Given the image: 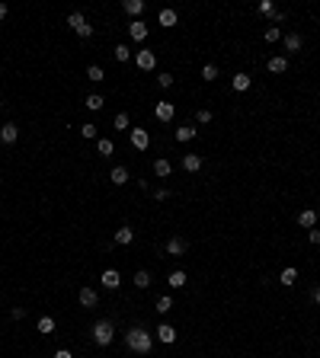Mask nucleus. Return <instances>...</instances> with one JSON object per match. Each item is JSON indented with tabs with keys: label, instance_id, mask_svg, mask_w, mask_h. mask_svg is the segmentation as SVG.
I'll list each match as a JSON object with an SVG mask.
<instances>
[{
	"label": "nucleus",
	"instance_id": "nucleus-1",
	"mask_svg": "<svg viewBox=\"0 0 320 358\" xmlns=\"http://www.w3.org/2000/svg\"><path fill=\"white\" fill-rule=\"evenodd\" d=\"M125 346L132 349V352H138V355H147L154 349V336L147 333V329H141V326H132L125 333Z\"/></svg>",
	"mask_w": 320,
	"mask_h": 358
},
{
	"label": "nucleus",
	"instance_id": "nucleus-2",
	"mask_svg": "<svg viewBox=\"0 0 320 358\" xmlns=\"http://www.w3.org/2000/svg\"><path fill=\"white\" fill-rule=\"evenodd\" d=\"M112 339H115V326L109 320H96V323H93V342H96L99 349L112 346Z\"/></svg>",
	"mask_w": 320,
	"mask_h": 358
},
{
	"label": "nucleus",
	"instance_id": "nucleus-3",
	"mask_svg": "<svg viewBox=\"0 0 320 358\" xmlns=\"http://www.w3.org/2000/svg\"><path fill=\"white\" fill-rule=\"evenodd\" d=\"M67 26H71V29L77 32L80 39H90V36H93V26L87 23V16H84V13H77V10H74L71 16H67Z\"/></svg>",
	"mask_w": 320,
	"mask_h": 358
},
{
	"label": "nucleus",
	"instance_id": "nucleus-4",
	"mask_svg": "<svg viewBox=\"0 0 320 358\" xmlns=\"http://www.w3.org/2000/svg\"><path fill=\"white\" fill-rule=\"evenodd\" d=\"M135 64H138L141 71H154V67H157V55H154L151 48H141V51H135Z\"/></svg>",
	"mask_w": 320,
	"mask_h": 358
},
{
	"label": "nucleus",
	"instance_id": "nucleus-5",
	"mask_svg": "<svg viewBox=\"0 0 320 358\" xmlns=\"http://www.w3.org/2000/svg\"><path fill=\"white\" fill-rule=\"evenodd\" d=\"M128 141H132V147H138V151H147L151 134H147L144 128H132V131H128Z\"/></svg>",
	"mask_w": 320,
	"mask_h": 358
},
{
	"label": "nucleus",
	"instance_id": "nucleus-6",
	"mask_svg": "<svg viewBox=\"0 0 320 358\" xmlns=\"http://www.w3.org/2000/svg\"><path fill=\"white\" fill-rule=\"evenodd\" d=\"M154 116H157V121H173L176 106H173V103H167V99H160V103L154 106Z\"/></svg>",
	"mask_w": 320,
	"mask_h": 358
},
{
	"label": "nucleus",
	"instance_id": "nucleus-7",
	"mask_svg": "<svg viewBox=\"0 0 320 358\" xmlns=\"http://www.w3.org/2000/svg\"><path fill=\"white\" fill-rule=\"evenodd\" d=\"M99 285L109 288V291H115V288L122 285V275H119V269H106L103 275H99Z\"/></svg>",
	"mask_w": 320,
	"mask_h": 358
},
{
	"label": "nucleus",
	"instance_id": "nucleus-8",
	"mask_svg": "<svg viewBox=\"0 0 320 358\" xmlns=\"http://www.w3.org/2000/svg\"><path fill=\"white\" fill-rule=\"evenodd\" d=\"M128 39H132V42H144L147 39V26L141 23V19H132V23H128Z\"/></svg>",
	"mask_w": 320,
	"mask_h": 358
},
{
	"label": "nucleus",
	"instance_id": "nucleus-9",
	"mask_svg": "<svg viewBox=\"0 0 320 358\" xmlns=\"http://www.w3.org/2000/svg\"><path fill=\"white\" fill-rule=\"evenodd\" d=\"M157 339L163 342V346H173V342H176V326H170V323H160V326H157Z\"/></svg>",
	"mask_w": 320,
	"mask_h": 358
},
{
	"label": "nucleus",
	"instance_id": "nucleus-10",
	"mask_svg": "<svg viewBox=\"0 0 320 358\" xmlns=\"http://www.w3.org/2000/svg\"><path fill=\"white\" fill-rule=\"evenodd\" d=\"M128 179H132L128 166H112V173H109V182H112V186H125Z\"/></svg>",
	"mask_w": 320,
	"mask_h": 358
},
{
	"label": "nucleus",
	"instance_id": "nucleus-11",
	"mask_svg": "<svg viewBox=\"0 0 320 358\" xmlns=\"http://www.w3.org/2000/svg\"><path fill=\"white\" fill-rule=\"evenodd\" d=\"M16 138H19V128L13 125V121H6V125L0 128V141H3V144H16Z\"/></svg>",
	"mask_w": 320,
	"mask_h": 358
},
{
	"label": "nucleus",
	"instance_id": "nucleus-12",
	"mask_svg": "<svg viewBox=\"0 0 320 358\" xmlns=\"http://www.w3.org/2000/svg\"><path fill=\"white\" fill-rule=\"evenodd\" d=\"M167 256H186V240L183 237H170L167 240Z\"/></svg>",
	"mask_w": 320,
	"mask_h": 358
},
{
	"label": "nucleus",
	"instance_id": "nucleus-13",
	"mask_svg": "<svg viewBox=\"0 0 320 358\" xmlns=\"http://www.w3.org/2000/svg\"><path fill=\"white\" fill-rule=\"evenodd\" d=\"M183 170L186 173H199L202 170V157L199 154H183Z\"/></svg>",
	"mask_w": 320,
	"mask_h": 358
},
{
	"label": "nucleus",
	"instance_id": "nucleus-14",
	"mask_svg": "<svg viewBox=\"0 0 320 358\" xmlns=\"http://www.w3.org/2000/svg\"><path fill=\"white\" fill-rule=\"evenodd\" d=\"M230 86H234L237 93H247L250 86H253V77H250V74H234V80H230Z\"/></svg>",
	"mask_w": 320,
	"mask_h": 358
},
{
	"label": "nucleus",
	"instance_id": "nucleus-15",
	"mask_svg": "<svg viewBox=\"0 0 320 358\" xmlns=\"http://www.w3.org/2000/svg\"><path fill=\"white\" fill-rule=\"evenodd\" d=\"M298 224H301L304 231H311V227H317V211H314V208H304V211L298 214Z\"/></svg>",
	"mask_w": 320,
	"mask_h": 358
},
{
	"label": "nucleus",
	"instance_id": "nucleus-16",
	"mask_svg": "<svg viewBox=\"0 0 320 358\" xmlns=\"http://www.w3.org/2000/svg\"><path fill=\"white\" fill-rule=\"evenodd\" d=\"M84 106H87L90 112H99V109L106 106V96H103V93H90V96H84Z\"/></svg>",
	"mask_w": 320,
	"mask_h": 358
},
{
	"label": "nucleus",
	"instance_id": "nucleus-17",
	"mask_svg": "<svg viewBox=\"0 0 320 358\" xmlns=\"http://www.w3.org/2000/svg\"><path fill=\"white\" fill-rule=\"evenodd\" d=\"M77 301L84 304V307H96L99 304V294L93 291V288H80V294H77Z\"/></svg>",
	"mask_w": 320,
	"mask_h": 358
},
{
	"label": "nucleus",
	"instance_id": "nucleus-18",
	"mask_svg": "<svg viewBox=\"0 0 320 358\" xmlns=\"http://www.w3.org/2000/svg\"><path fill=\"white\" fill-rule=\"evenodd\" d=\"M122 10H125L132 19H138L141 13H144V0H125V3H122Z\"/></svg>",
	"mask_w": 320,
	"mask_h": 358
},
{
	"label": "nucleus",
	"instance_id": "nucleus-19",
	"mask_svg": "<svg viewBox=\"0 0 320 358\" xmlns=\"http://www.w3.org/2000/svg\"><path fill=\"white\" fill-rule=\"evenodd\" d=\"M295 281H298V269H295V266H288V269H282V272H278V285L291 288Z\"/></svg>",
	"mask_w": 320,
	"mask_h": 358
},
{
	"label": "nucleus",
	"instance_id": "nucleus-20",
	"mask_svg": "<svg viewBox=\"0 0 320 358\" xmlns=\"http://www.w3.org/2000/svg\"><path fill=\"white\" fill-rule=\"evenodd\" d=\"M282 42H285V51H288V55H291V51H301V45H304V39H301V36H298V32H288V36H285V39H282Z\"/></svg>",
	"mask_w": 320,
	"mask_h": 358
},
{
	"label": "nucleus",
	"instance_id": "nucleus-21",
	"mask_svg": "<svg viewBox=\"0 0 320 358\" xmlns=\"http://www.w3.org/2000/svg\"><path fill=\"white\" fill-rule=\"evenodd\" d=\"M154 173H157L160 179H167L170 173H173V163H170L167 157H157V160H154Z\"/></svg>",
	"mask_w": 320,
	"mask_h": 358
},
{
	"label": "nucleus",
	"instance_id": "nucleus-22",
	"mask_svg": "<svg viewBox=\"0 0 320 358\" xmlns=\"http://www.w3.org/2000/svg\"><path fill=\"white\" fill-rule=\"evenodd\" d=\"M115 243H119V246H128V243H135V231L132 227H119V231H115Z\"/></svg>",
	"mask_w": 320,
	"mask_h": 358
},
{
	"label": "nucleus",
	"instance_id": "nucleus-23",
	"mask_svg": "<svg viewBox=\"0 0 320 358\" xmlns=\"http://www.w3.org/2000/svg\"><path fill=\"white\" fill-rule=\"evenodd\" d=\"M269 71H272V74H285V71H288V58H285V55L269 58Z\"/></svg>",
	"mask_w": 320,
	"mask_h": 358
},
{
	"label": "nucleus",
	"instance_id": "nucleus-24",
	"mask_svg": "<svg viewBox=\"0 0 320 358\" xmlns=\"http://www.w3.org/2000/svg\"><path fill=\"white\" fill-rule=\"evenodd\" d=\"M87 80H93V83H103V80H106V71H103L99 64H90V67H87Z\"/></svg>",
	"mask_w": 320,
	"mask_h": 358
},
{
	"label": "nucleus",
	"instance_id": "nucleus-25",
	"mask_svg": "<svg viewBox=\"0 0 320 358\" xmlns=\"http://www.w3.org/2000/svg\"><path fill=\"white\" fill-rule=\"evenodd\" d=\"M173 138L186 144V141H192V138H195V128H192V125H183V128H176V131H173Z\"/></svg>",
	"mask_w": 320,
	"mask_h": 358
},
{
	"label": "nucleus",
	"instance_id": "nucleus-26",
	"mask_svg": "<svg viewBox=\"0 0 320 358\" xmlns=\"http://www.w3.org/2000/svg\"><path fill=\"white\" fill-rule=\"evenodd\" d=\"M167 285H170V288H186V272H183V269H176V272H170Z\"/></svg>",
	"mask_w": 320,
	"mask_h": 358
},
{
	"label": "nucleus",
	"instance_id": "nucleus-27",
	"mask_svg": "<svg viewBox=\"0 0 320 358\" xmlns=\"http://www.w3.org/2000/svg\"><path fill=\"white\" fill-rule=\"evenodd\" d=\"M54 326H58V323H54V317H39V323H36V329H39V333H45V336L54 333Z\"/></svg>",
	"mask_w": 320,
	"mask_h": 358
},
{
	"label": "nucleus",
	"instance_id": "nucleus-28",
	"mask_svg": "<svg viewBox=\"0 0 320 358\" xmlns=\"http://www.w3.org/2000/svg\"><path fill=\"white\" fill-rule=\"evenodd\" d=\"M176 19H180V16H176V10H170V6H167V10H160V26H163V29L176 26Z\"/></svg>",
	"mask_w": 320,
	"mask_h": 358
},
{
	"label": "nucleus",
	"instance_id": "nucleus-29",
	"mask_svg": "<svg viewBox=\"0 0 320 358\" xmlns=\"http://www.w3.org/2000/svg\"><path fill=\"white\" fill-rule=\"evenodd\" d=\"M96 154H103V157H112V154H115V144H112L109 138H99V141H96Z\"/></svg>",
	"mask_w": 320,
	"mask_h": 358
},
{
	"label": "nucleus",
	"instance_id": "nucleus-30",
	"mask_svg": "<svg viewBox=\"0 0 320 358\" xmlns=\"http://www.w3.org/2000/svg\"><path fill=\"white\" fill-rule=\"evenodd\" d=\"M112 125H115V131H132V119H128V112H119Z\"/></svg>",
	"mask_w": 320,
	"mask_h": 358
},
{
	"label": "nucleus",
	"instance_id": "nucleus-31",
	"mask_svg": "<svg viewBox=\"0 0 320 358\" xmlns=\"http://www.w3.org/2000/svg\"><path fill=\"white\" fill-rule=\"evenodd\" d=\"M170 310H173V298H170V294H160L157 298V314H170Z\"/></svg>",
	"mask_w": 320,
	"mask_h": 358
},
{
	"label": "nucleus",
	"instance_id": "nucleus-32",
	"mask_svg": "<svg viewBox=\"0 0 320 358\" xmlns=\"http://www.w3.org/2000/svg\"><path fill=\"white\" fill-rule=\"evenodd\" d=\"M135 285L147 288V285H151V272H147V269H138V272H135Z\"/></svg>",
	"mask_w": 320,
	"mask_h": 358
},
{
	"label": "nucleus",
	"instance_id": "nucleus-33",
	"mask_svg": "<svg viewBox=\"0 0 320 358\" xmlns=\"http://www.w3.org/2000/svg\"><path fill=\"white\" fill-rule=\"evenodd\" d=\"M112 55H115V61H132V48L128 45H115Z\"/></svg>",
	"mask_w": 320,
	"mask_h": 358
},
{
	"label": "nucleus",
	"instance_id": "nucleus-34",
	"mask_svg": "<svg viewBox=\"0 0 320 358\" xmlns=\"http://www.w3.org/2000/svg\"><path fill=\"white\" fill-rule=\"evenodd\" d=\"M263 39H266L269 45H272V42H278V39H282V29H278V26H269V29L263 32Z\"/></svg>",
	"mask_w": 320,
	"mask_h": 358
},
{
	"label": "nucleus",
	"instance_id": "nucleus-35",
	"mask_svg": "<svg viewBox=\"0 0 320 358\" xmlns=\"http://www.w3.org/2000/svg\"><path fill=\"white\" fill-rule=\"evenodd\" d=\"M202 80L215 83V80H218V67H215V64H205V67H202Z\"/></svg>",
	"mask_w": 320,
	"mask_h": 358
},
{
	"label": "nucleus",
	"instance_id": "nucleus-36",
	"mask_svg": "<svg viewBox=\"0 0 320 358\" xmlns=\"http://www.w3.org/2000/svg\"><path fill=\"white\" fill-rule=\"evenodd\" d=\"M256 13H260V16H272V13H275V6H272V0H263V3L256 6Z\"/></svg>",
	"mask_w": 320,
	"mask_h": 358
},
{
	"label": "nucleus",
	"instance_id": "nucleus-37",
	"mask_svg": "<svg viewBox=\"0 0 320 358\" xmlns=\"http://www.w3.org/2000/svg\"><path fill=\"white\" fill-rule=\"evenodd\" d=\"M80 134H84L87 141H90V138H96V125H93V121H87V125H80Z\"/></svg>",
	"mask_w": 320,
	"mask_h": 358
},
{
	"label": "nucleus",
	"instance_id": "nucleus-38",
	"mask_svg": "<svg viewBox=\"0 0 320 358\" xmlns=\"http://www.w3.org/2000/svg\"><path fill=\"white\" fill-rule=\"evenodd\" d=\"M195 121H199V125H208V121H212V109H199L195 112Z\"/></svg>",
	"mask_w": 320,
	"mask_h": 358
},
{
	"label": "nucleus",
	"instance_id": "nucleus-39",
	"mask_svg": "<svg viewBox=\"0 0 320 358\" xmlns=\"http://www.w3.org/2000/svg\"><path fill=\"white\" fill-rule=\"evenodd\" d=\"M157 83H160V90H167V86H173V74H160V77H157Z\"/></svg>",
	"mask_w": 320,
	"mask_h": 358
},
{
	"label": "nucleus",
	"instance_id": "nucleus-40",
	"mask_svg": "<svg viewBox=\"0 0 320 358\" xmlns=\"http://www.w3.org/2000/svg\"><path fill=\"white\" fill-rule=\"evenodd\" d=\"M308 243H314V246L320 243V231H317V227H311V231H308Z\"/></svg>",
	"mask_w": 320,
	"mask_h": 358
},
{
	"label": "nucleus",
	"instance_id": "nucleus-41",
	"mask_svg": "<svg viewBox=\"0 0 320 358\" xmlns=\"http://www.w3.org/2000/svg\"><path fill=\"white\" fill-rule=\"evenodd\" d=\"M10 317H13V320H23V317H26V307H13Z\"/></svg>",
	"mask_w": 320,
	"mask_h": 358
},
{
	"label": "nucleus",
	"instance_id": "nucleus-42",
	"mask_svg": "<svg viewBox=\"0 0 320 358\" xmlns=\"http://www.w3.org/2000/svg\"><path fill=\"white\" fill-rule=\"evenodd\" d=\"M154 199H157V201H167L170 192H167V189H157V192H154Z\"/></svg>",
	"mask_w": 320,
	"mask_h": 358
},
{
	"label": "nucleus",
	"instance_id": "nucleus-43",
	"mask_svg": "<svg viewBox=\"0 0 320 358\" xmlns=\"http://www.w3.org/2000/svg\"><path fill=\"white\" fill-rule=\"evenodd\" d=\"M51 358H74V355H71V352H67V349H58V352H54Z\"/></svg>",
	"mask_w": 320,
	"mask_h": 358
},
{
	"label": "nucleus",
	"instance_id": "nucleus-44",
	"mask_svg": "<svg viewBox=\"0 0 320 358\" xmlns=\"http://www.w3.org/2000/svg\"><path fill=\"white\" fill-rule=\"evenodd\" d=\"M6 16V3H0V19H3Z\"/></svg>",
	"mask_w": 320,
	"mask_h": 358
},
{
	"label": "nucleus",
	"instance_id": "nucleus-45",
	"mask_svg": "<svg viewBox=\"0 0 320 358\" xmlns=\"http://www.w3.org/2000/svg\"><path fill=\"white\" fill-rule=\"evenodd\" d=\"M314 301H317V304H320V288H317V291H314Z\"/></svg>",
	"mask_w": 320,
	"mask_h": 358
}]
</instances>
